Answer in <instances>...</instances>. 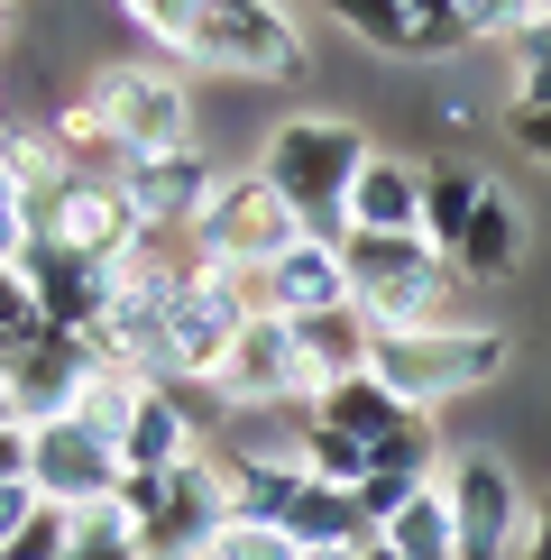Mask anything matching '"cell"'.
<instances>
[{
  "instance_id": "cell-1",
  "label": "cell",
  "mask_w": 551,
  "mask_h": 560,
  "mask_svg": "<svg viewBox=\"0 0 551 560\" xmlns=\"http://www.w3.org/2000/svg\"><path fill=\"white\" fill-rule=\"evenodd\" d=\"M367 166V129L350 110H294V120L267 129L258 175L285 194V212L304 221V240L321 248H350V184Z\"/></svg>"
},
{
  "instance_id": "cell-2",
  "label": "cell",
  "mask_w": 551,
  "mask_h": 560,
  "mask_svg": "<svg viewBox=\"0 0 551 560\" xmlns=\"http://www.w3.org/2000/svg\"><path fill=\"white\" fill-rule=\"evenodd\" d=\"M505 359H515V340L488 331V322H432V331H377L367 377L413 413H442L459 395H478L488 377H505Z\"/></svg>"
},
{
  "instance_id": "cell-3",
  "label": "cell",
  "mask_w": 551,
  "mask_h": 560,
  "mask_svg": "<svg viewBox=\"0 0 551 560\" xmlns=\"http://www.w3.org/2000/svg\"><path fill=\"white\" fill-rule=\"evenodd\" d=\"M340 267H350V303L377 331H432V322H450V258L423 240H367L350 230V248H340Z\"/></svg>"
},
{
  "instance_id": "cell-4",
  "label": "cell",
  "mask_w": 551,
  "mask_h": 560,
  "mask_svg": "<svg viewBox=\"0 0 551 560\" xmlns=\"http://www.w3.org/2000/svg\"><path fill=\"white\" fill-rule=\"evenodd\" d=\"M294 240H304V221L285 212V194H276L258 166L221 175V194L202 202V221H194V258L202 267H276Z\"/></svg>"
},
{
  "instance_id": "cell-5",
  "label": "cell",
  "mask_w": 551,
  "mask_h": 560,
  "mask_svg": "<svg viewBox=\"0 0 551 560\" xmlns=\"http://www.w3.org/2000/svg\"><path fill=\"white\" fill-rule=\"evenodd\" d=\"M83 102L120 129L129 156L194 148V92H184V74H166V65H102V74L83 83Z\"/></svg>"
},
{
  "instance_id": "cell-6",
  "label": "cell",
  "mask_w": 551,
  "mask_h": 560,
  "mask_svg": "<svg viewBox=\"0 0 551 560\" xmlns=\"http://www.w3.org/2000/svg\"><path fill=\"white\" fill-rule=\"evenodd\" d=\"M202 65H230V74H258V83H294L313 65L294 10L276 0H202Z\"/></svg>"
},
{
  "instance_id": "cell-7",
  "label": "cell",
  "mask_w": 551,
  "mask_h": 560,
  "mask_svg": "<svg viewBox=\"0 0 551 560\" xmlns=\"http://www.w3.org/2000/svg\"><path fill=\"white\" fill-rule=\"evenodd\" d=\"M331 19L367 46V56H396V65H450V56L478 46L459 0H340Z\"/></svg>"
},
{
  "instance_id": "cell-8",
  "label": "cell",
  "mask_w": 551,
  "mask_h": 560,
  "mask_svg": "<svg viewBox=\"0 0 551 560\" xmlns=\"http://www.w3.org/2000/svg\"><path fill=\"white\" fill-rule=\"evenodd\" d=\"M37 230L65 258H92V267H129L148 248V221H138V202L110 175H74L56 202H37Z\"/></svg>"
},
{
  "instance_id": "cell-9",
  "label": "cell",
  "mask_w": 551,
  "mask_h": 560,
  "mask_svg": "<svg viewBox=\"0 0 551 560\" xmlns=\"http://www.w3.org/2000/svg\"><path fill=\"white\" fill-rule=\"evenodd\" d=\"M28 487L46 505H65V515H102V505L120 497V451H110L92 423L56 413V423L28 432Z\"/></svg>"
},
{
  "instance_id": "cell-10",
  "label": "cell",
  "mask_w": 551,
  "mask_h": 560,
  "mask_svg": "<svg viewBox=\"0 0 551 560\" xmlns=\"http://www.w3.org/2000/svg\"><path fill=\"white\" fill-rule=\"evenodd\" d=\"M442 497H450V524H459V560H515L524 497H515V469L496 451H450Z\"/></svg>"
},
{
  "instance_id": "cell-11",
  "label": "cell",
  "mask_w": 551,
  "mask_h": 560,
  "mask_svg": "<svg viewBox=\"0 0 551 560\" xmlns=\"http://www.w3.org/2000/svg\"><path fill=\"white\" fill-rule=\"evenodd\" d=\"M120 194L138 202V221L148 230H166V240H194V221H202V202L221 194V166L202 148H166V156H120Z\"/></svg>"
},
{
  "instance_id": "cell-12",
  "label": "cell",
  "mask_w": 551,
  "mask_h": 560,
  "mask_svg": "<svg viewBox=\"0 0 551 560\" xmlns=\"http://www.w3.org/2000/svg\"><path fill=\"white\" fill-rule=\"evenodd\" d=\"M423 194H432V166H423V156L367 148V166H359V184H350V230H367V240H423Z\"/></svg>"
},
{
  "instance_id": "cell-13",
  "label": "cell",
  "mask_w": 551,
  "mask_h": 560,
  "mask_svg": "<svg viewBox=\"0 0 551 560\" xmlns=\"http://www.w3.org/2000/svg\"><path fill=\"white\" fill-rule=\"evenodd\" d=\"M267 276V313L276 322H313V313H340L350 303V267H340V248H321V240H294Z\"/></svg>"
},
{
  "instance_id": "cell-14",
  "label": "cell",
  "mask_w": 551,
  "mask_h": 560,
  "mask_svg": "<svg viewBox=\"0 0 551 560\" xmlns=\"http://www.w3.org/2000/svg\"><path fill=\"white\" fill-rule=\"evenodd\" d=\"M515 267H524V221H515V202H505V184H488L478 221L459 230V248H450V276L459 285H505Z\"/></svg>"
},
{
  "instance_id": "cell-15",
  "label": "cell",
  "mask_w": 551,
  "mask_h": 560,
  "mask_svg": "<svg viewBox=\"0 0 551 560\" xmlns=\"http://www.w3.org/2000/svg\"><path fill=\"white\" fill-rule=\"evenodd\" d=\"M294 340H304V368H313V386H321V395H331L340 377H367V359H377V322H367L359 303L294 322Z\"/></svg>"
},
{
  "instance_id": "cell-16",
  "label": "cell",
  "mask_w": 551,
  "mask_h": 560,
  "mask_svg": "<svg viewBox=\"0 0 551 560\" xmlns=\"http://www.w3.org/2000/svg\"><path fill=\"white\" fill-rule=\"evenodd\" d=\"M285 542H294V551H350V560H359L377 533H367V515H359L350 487L304 478V497H294V515H285Z\"/></svg>"
},
{
  "instance_id": "cell-17",
  "label": "cell",
  "mask_w": 551,
  "mask_h": 560,
  "mask_svg": "<svg viewBox=\"0 0 551 560\" xmlns=\"http://www.w3.org/2000/svg\"><path fill=\"white\" fill-rule=\"evenodd\" d=\"M0 175H10L28 202H56V194H65V184H74L83 166L65 156V138L46 129V120H10V129H0Z\"/></svg>"
},
{
  "instance_id": "cell-18",
  "label": "cell",
  "mask_w": 551,
  "mask_h": 560,
  "mask_svg": "<svg viewBox=\"0 0 551 560\" xmlns=\"http://www.w3.org/2000/svg\"><path fill=\"white\" fill-rule=\"evenodd\" d=\"M405 413H413V405H396V395H386L377 377H340V386L313 405V423H331V432H350V441H367V451H377V441L396 432Z\"/></svg>"
},
{
  "instance_id": "cell-19",
  "label": "cell",
  "mask_w": 551,
  "mask_h": 560,
  "mask_svg": "<svg viewBox=\"0 0 551 560\" xmlns=\"http://www.w3.org/2000/svg\"><path fill=\"white\" fill-rule=\"evenodd\" d=\"M478 202H488V175H469V166H432V194H423V248H459V230L478 221Z\"/></svg>"
},
{
  "instance_id": "cell-20",
  "label": "cell",
  "mask_w": 551,
  "mask_h": 560,
  "mask_svg": "<svg viewBox=\"0 0 551 560\" xmlns=\"http://www.w3.org/2000/svg\"><path fill=\"white\" fill-rule=\"evenodd\" d=\"M377 542H386V551H405V560H459V524H450V497H442V478H432L423 497H413L405 515L377 533Z\"/></svg>"
},
{
  "instance_id": "cell-21",
  "label": "cell",
  "mask_w": 551,
  "mask_h": 560,
  "mask_svg": "<svg viewBox=\"0 0 551 560\" xmlns=\"http://www.w3.org/2000/svg\"><path fill=\"white\" fill-rule=\"evenodd\" d=\"M129 28L138 37H156V56H166V74L184 65V74H194L202 65V0H129Z\"/></svg>"
},
{
  "instance_id": "cell-22",
  "label": "cell",
  "mask_w": 551,
  "mask_h": 560,
  "mask_svg": "<svg viewBox=\"0 0 551 560\" xmlns=\"http://www.w3.org/2000/svg\"><path fill=\"white\" fill-rule=\"evenodd\" d=\"M138 405H148V377L92 368V377H83V395H74V423H92V432L110 441V451H120V441H129V423H138Z\"/></svg>"
},
{
  "instance_id": "cell-23",
  "label": "cell",
  "mask_w": 551,
  "mask_h": 560,
  "mask_svg": "<svg viewBox=\"0 0 551 560\" xmlns=\"http://www.w3.org/2000/svg\"><path fill=\"white\" fill-rule=\"evenodd\" d=\"M304 469L321 478V487H367V469H377V451H367V441H350V432H331V423H313L304 413Z\"/></svg>"
},
{
  "instance_id": "cell-24",
  "label": "cell",
  "mask_w": 551,
  "mask_h": 560,
  "mask_svg": "<svg viewBox=\"0 0 551 560\" xmlns=\"http://www.w3.org/2000/svg\"><path fill=\"white\" fill-rule=\"evenodd\" d=\"M74 542H83V515H65V505H37L0 560H74Z\"/></svg>"
},
{
  "instance_id": "cell-25",
  "label": "cell",
  "mask_w": 551,
  "mask_h": 560,
  "mask_svg": "<svg viewBox=\"0 0 551 560\" xmlns=\"http://www.w3.org/2000/svg\"><path fill=\"white\" fill-rule=\"evenodd\" d=\"M37 322H46V313H37V285H28L19 267H0V368H10V349L28 340Z\"/></svg>"
},
{
  "instance_id": "cell-26",
  "label": "cell",
  "mask_w": 551,
  "mask_h": 560,
  "mask_svg": "<svg viewBox=\"0 0 551 560\" xmlns=\"http://www.w3.org/2000/svg\"><path fill=\"white\" fill-rule=\"evenodd\" d=\"M459 10H469V37H496V46H515V37L542 19V0H459Z\"/></svg>"
},
{
  "instance_id": "cell-27",
  "label": "cell",
  "mask_w": 551,
  "mask_h": 560,
  "mask_svg": "<svg viewBox=\"0 0 551 560\" xmlns=\"http://www.w3.org/2000/svg\"><path fill=\"white\" fill-rule=\"evenodd\" d=\"M28 240H37V202L19 194L10 175H0V267H19V258H28Z\"/></svg>"
},
{
  "instance_id": "cell-28",
  "label": "cell",
  "mask_w": 551,
  "mask_h": 560,
  "mask_svg": "<svg viewBox=\"0 0 551 560\" xmlns=\"http://www.w3.org/2000/svg\"><path fill=\"white\" fill-rule=\"evenodd\" d=\"M37 505H46V497H37V487H28V478H0V551H10V542H19V524H28V515H37Z\"/></svg>"
},
{
  "instance_id": "cell-29",
  "label": "cell",
  "mask_w": 551,
  "mask_h": 560,
  "mask_svg": "<svg viewBox=\"0 0 551 560\" xmlns=\"http://www.w3.org/2000/svg\"><path fill=\"white\" fill-rule=\"evenodd\" d=\"M505 138H515L534 166H551V110H505Z\"/></svg>"
},
{
  "instance_id": "cell-30",
  "label": "cell",
  "mask_w": 551,
  "mask_h": 560,
  "mask_svg": "<svg viewBox=\"0 0 551 560\" xmlns=\"http://www.w3.org/2000/svg\"><path fill=\"white\" fill-rule=\"evenodd\" d=\"M515 560H551V505H542L534 524H524V542H515Z\"/></svg>"
},
{
  "instance_id": "cell-31",
  "label": "cell",
  "mask_w": 551,
  "mask_h": 560,
  "mask_svg": "<svg viewBox=\"0 0 551 560\" xmlns=\"http://www.w3.org/2000/svg\"><path fill=\"white\" fill-rule=\"evenodd\" d=\"M0 432H28V413H19V386L0 377Z\"/></svg>"
},
{
  "instance_id": "cell-32",
  "label": "cell",
  "mask_w": 551,
  "mask_h": 560,
  "mask_svg": "<svg viewBox=\"0 0 551 560\" xmlns=\"http://www.w3.org/2000/svg\"><path fill=\"white\" fill-rule=\"evenodd\" d=\"M359 560H405V551H386V542H367V551H359Z\"/></svg>"
},
{
  "instance_id": "cell-33",
  "label": "cell",
  "mask_w": 551,
  "mask_h": 560,
  "mask_svg": "<svg viewBox=\"0 0 551 560\" xmlns=\"http://www.w3.org/2000/svg\"><path fill=\"white\" fill-rule=\"evenodd\" d=\"M10 28H19V10H0V37H10Z\"/></svg>"
}]
</instances>
